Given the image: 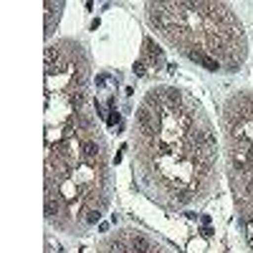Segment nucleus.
Instances as JSON below:
<instances>
[{
    "mask_svg": "<svg viewBox=\"0 0 253 253\" xmlns=\"http://www.w3.org/2000/svg\"><path fill=\"white\" fill-rule=\"evenodd\" d=\"M43 218L63 236H86L114 193L109 142L91 96V53L61 36L43 51Z\"/></svg>",
    "mask_w": 253,
    "mask_h": 253,
    "instance_id": "obj_1",
    "label": "nucleus"
},
{
    "mask_svg": "<svg viewBox=\"0 0 253 253\" xmlns=\"http://www.w3.org/2000/svg\"><path fill=\"white\" fill-rule=\"evenodd\" d=\"M132 170L165 210L200 208L223 175V139L203 101L175 84L144 91L132 119Z\"/></svg>",
    "mask_w": 253,
    "mask_h": 253,
    "instance_id": "obj_2",
    "label": "nucleus"
},
{
    "mask_svg": "<svg viewBox=\"0 0 253 253\" xmlns=\"http://www.w3.org/2000/svg\"><path fill=\"white\" fill-rule=\"evenodd\" d=\"M147 23L165 46L208 74H238L248 61V33L230 3H147Z\"/></svg>",
    "mask_w": 253,
    "mask_h": 253,
    "instance_id": "obj_3",
    "label": "nucleus"
},
{
    "mask_svg": "<svg viewBox=\"0 0 253 253\" xmlns=\"http://www.w3.org/2000/svg\"><path fill=\"white\" fill-rule=\"evenodd\" d=\"M223 170L241 238L253 253V89H236L220 107Z\"/></svg>",
    "mask_w": 253,
    "mask_h": 253,
    "instance_id": "obj_4",
    "label": "nucleus"
},
{
    "mask_svg": "<svg viewBox=\"0 0 253 253\" xmlns=\"http://www.w3.org/2000/svg\"><path fill=\"white\" fill-rule=\"evenodd\" d=\"M91 253H175L152 233L137 228V225H122L101 236Z\"/></svg>",
    "mask_w": 253,
    "mask_h": 253,
    "instance_id": "obj_5",
    "label": "nucleus"
},
{
    "mask_svg": "<svg viewBox=\"0 0 253 253\" xmlns=\"http://www.w3.org/2000/svg\"><path fill=\"white\" fill-rule=\"evenodd\" d=\"M63 8H66V3H56V0H48V3L43 5V10H46V38H48V43L53 41V33H56V26H58V20H61V15H63Z\"/></svg>",
    "mask_w": 253,
    "mask_h": 253,
    "instance_id": "obj_6",
    "label": "nucleus"
},
{
    "mask_svg": "<svg viewBox=\"0 0 253 253\" xmlns=\"http://www.w3.org/2000/svg\"><path fill=\"white\" fill-rule=\"evenodd\" d=\"M46 253H61V251L53 246V241H51V238H46Z\"/></svg>",
    "mask_w": 253,
    "mask_h": 253,
    "instance_id": "obj_7",
    "label": "nucleus"
}]
</instances>
